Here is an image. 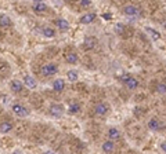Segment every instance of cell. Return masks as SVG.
Wrapping results in <instances>:
<instances>
[{"mask_svg": "<svg viewBox=\"0 0 166 154\" xmlns=\"http://www.w3.org/2000/svg\"><path fill=\"white\" fill-rule=\"evenodd\" d=\"M64 88H65V81H64L62 79L54 80V83H53V89H54V91H56V92H62Z\"/></svg>", "mask_w": 166, "mask_h": 154, "instance_id": "obj_12", "label": "cell"}, {"mask_svg": "<svg viewBox=\"0 0 166 154\" xmlns=\"http://www.w3.org/2000/svg\"><path fill=\"white\" fill-rule=\"evenodd\" d=\"M81 6L82 7H89V6H91V0H81Z\"/></svg>", "mask_w": 166, "mask_h": 154, "instance_id": "obj_26", "label": "cell"}, {"mask_svg": "<svg viewBox=\"0 0 166 154\" xmlns=\"http://www.w3.org/2000/svg\"><path fill=\"white\" fill-rule=\"evenodd\" d=\"M103 18L104 19H111V18H112V15H111V14H103Z\"/></svg>", "mask_w": 166, "mask_h": 154, "instance_id": "obj_29", "label": "cell"}, {"mask_svg": "<svg viewBox=\"0 0 166 154\" xmlns=\"http://www.w3.org/2000/svg\"><path fill=\"white\" fill-rule=\"evenodd\" d=\"M10 88L14 94H20V92H22V89H24V84H22L20 80H12L10 83Z\"/></svg>", "mask_w": 166, "mask_h": 154, "instance_id": "obj_8", "label": "cell"}, {"mask_svg": "<svg viewBox=\"0 0 166 154\" xmlns=\"http://www.w3.org/2000/svg\"><path fill=\"white\" fill-rule=\"evenodd\" d=\"M101 149H103V152H105V153H112L114 150H115V143L110 139V140H107V142L103 143Z\"/></svg>", "mask_w": 166, "mask_h": 154, "instance_id": "obj_15", "label": "cell"}, {"mask_svg": "<svg viewBox=\"0 0 166 154\" xmlns=\"http://www.w3.org/2000/svg\"><path fill=\"white\" fill-rule=\"evenodd\" d=\"M156 91H158L159 94H166V84H164V83H159V84L156 85Z\"/></svg>", "mask_w": 166, "mask_h": 154, "instance_id": "obj_24", "label": "cell"}, {"mask_svg": "<svg viewBox=\"0 0 166 154\" xmlns=\"http://www.w3.org/2000/svg\"><path fill=\"white\" fill-rule=\"evenodd\" d=\"M24 84L27 85L29 89H35L36 88V80H35L32 76H25L24 77Z\"/></svg>", "mask_w": 166, "mask_h": 154, "instance_id": "obj_14", "label": "cell"}, {"mask_svg": "<svg viewBox=\"0 0 166 154\" xmlns=\"http://www.w3.org/2000/svg\"><path fill=\"white\" fill-rule=\"evenodd\" d=\"M42 33H43V36H46V37H54L56 36V30L50 26L42 28Z\"/></svg>", "mask_w": 166, "mask_h": 154, "instance_id": "obj_21", "label": "cell"}, {"mask_svg": "<svg viewBox=\"0 0 166 154\" xmlns=\"http://www.w3.org/2000/svg\"><path fill=\"white\" fill-rule=\"evenodd\" d=\"M81 109H82L81 103H78V102H73V103L69 105V107H68V113H69V114H78L79 111H81Z\"/></svg>", "mask_w": 166, "mask_h": 154, "instance_id": "obj_18", "label": "cell"}, {"mask_svg": "<svg viewBox=\"0 0 166 154\" xmlns=\"http://www.w3.org/2000/svg\"><path fill=\"white\" fill-rule=\"evenodd\" d=\"M65 2H68V0H65Z\"/></svg>", "mask_w": 166, "mask_h": 154, "instance_id": "obj_31", "label": "cell"}, {"mask_svg": "<svg viewBox=\"0 0 166 154\" xmlns=\"http://www.w3.org/2000/svg\"><path fill=\"white\" fill-rule=\"evenodd\" d=\"M10 131H12V124L10 121H3L0 124V132L2 134H8Z\"/></svg>", "mask_w": 166, "mask_h": 154, "instance_id": "obj_17", "label": "cell"}, {"mask_svg": "<svg viewBox=\"0 0 166 154\" xmlns=\"http://www.w3.org/2000/svg\"><path fill=\"white\" fill-rule=\"evenodd\" d=\"M147 127H148L149 131H159L162 127H165V125L161 124V121L158 120V118H151V120L148 121V124H147Z\"/></svg>", "mask_w": 166, "mask_h": 154, "instance_id": "obj_6", "label": "cell"}, {"mask_svg": "<svg viewBox=\"0 0 166 154\" xmlns=\"http://www.w3.org/2000/svg\"><path fill=\"white\" fill-rule=\"evenodd\" d=\"M12 113H14L15 116H18V117H27V116L29 114V110H28L24 105L14 103L12 105Z\"/></svg>", "mask_w": 166, "mask_h": 154, "instance_id": "obj_4", "label": "cell"}, {"mask_svg": "<svg viewBox=\"0 0 166 154\" xmlns=\"http://www.w3.org/2000/svg\"><path fill=\"white\" fill-rule=\"evenodd\" d=\"M123 14L130 18H137L141 15V8L137 7L134 4H127L123 7Z\"/></svg>", "mask_w": 166, "mask_h": 154, "instance_id": "obj_2", "label": "cell"}, {"mask_svg": "<svg viewBox=\"0 0 166 154\" xmlns=\"http://www.w3.org/2000/svg\"><path fill=\"white\" fill-rule=\"evenodd\" d=\"M57 72H58V66H57V63H54V62L44 63V65L42 66V69H40L42 76H44V77L54 76Z\"/></svg>", "mask_w": 166, "mask_h": 154, "instance_id": "obj_1", "label": "cell"}, {"mask_svg": "<svg viewBox=\"0 0 166 154\" xmlns=\"http://www.w3.org/2000/svg\"><path fill=\"white\" fill-rule=\"evenodd\" d=\"M130 77H132V76H129V75H123L122 77H120V81H122V83H123V84H124V83H126V81H127V80H129V79H130Z\"/></svg>", "mask_w": 166, "mask_h": 154, "instance_id": "obj_27", "label": "cell"}, {"mask_svg": "<svg viewBox=\"0 0 166 154\" xmlns=\"http://www.w3.org/2000/svg\"><path fill=\"white\" fill-rule=\"evenodd\" d=\"M66 77H68V80L71 83H75L76 80H78L79 75H78V72H76V70H69V72L66 73Z\"/></svg>", "mask_w": 166, "mask_h": 154, "instance_id": "obj_23", "label": "cell"}, {"mask_svg": "<svg viewBox=\"0 0 166 154\" xmlns=\"http://www.w3.org/2000/svg\"><path fill=\"white\" fill-rule=\"evenodd\" d=\"M83 46H85V48H87V50H91V48H94L95 46H97V38L93 37V36L85 37V40H83Z\"/></svg>", "mask_w": 166, "mask_h": 154, "instance_id": "obj_9", "label": "cell"}, {"mask_svg": "<svg viewBox=\"0 0 166 154\" xmlns=\"http://www.w3.org/2000/svg\"><path fill=\"white\" fill-rule=\"evenodd\" d=\"M115 30H116V33H118V34H122L123 32H124V26H123L122 24H118L116 26H115Z\"/></svg>", "mask_w": 166, "mask_h": 154, "instance_id": "obj_25", "label": "cell"}, {"mask_svg": "<svg viewBox=\"0 0 166 154\" xmlns=\"http://www.w3.org/2000/svg\"><path fill=\"white\" fill-rule=\"evenodd\" d=\"M64 111H65V109H64V106L61 103H51L49 107V113L53 117H61Z\"/></svg>", "mask_w": 166, "mask_h": 154, "instance_id": "obj_3", "label": "cell"}, {"mask_svg": "<svg viewBox=\"0 0 166 154\" xmlns=\"http://www.w3.org/2000/svg\"><path fill=\"white\" fill-rule=\"evenodd\" d=\"M110 111V105L107 102H100L94 106V114L95 116H105Z\"/></svg>", "mask_w": 166, "mask_h": 154, "instance_id": "obj_5", "label": "cell"}, {"mask_svg": "<svg viewBox=\"0 0 166 154\" xmlns=\"http://www.w3.org/2000/svg\"><path fill=\"white\" fill-rule=\"evenodd\" d=\"M124 87H126L127 89H136L137 87H139V80L134 79V77H130V79L124 83Z\"/></svg>", "mask_w": 166, "mask_h": 154, "instance_id": "obj_16", "label": "cell"}, {"mask_svg": "<svg viewBox=\"0 0 166 154\" xmlns=\"http://www.w3.org/2000/svg\"><path fill=\"white\" fill-rule=\"evenodd\" d=\"M95 17H97V15H95L94 12H89V14L82 15L81 19H79V22H81V24H85V25L91 24V22H93L94 19H95Z\"/></svg>", "mask_w": 166, "mask_h": 154, "instance_id": "obj_11", "label": "cell"}, {"mask_svg": "<svg viewBox=\"0 0 166 154\" xmlns=\"http://www.w3.org/2000/svg\"><path fill=\"white\" fill-rule=\"evenodd\" d=\"M108 136H110L111 140H118V139H120V132L116 129V128H110Z\"/></svg>", "mask_w": 166, "mask_h": 154, "instance_id": "obj_20", "label": "cell"}, {"mask_svg": "<svg viewBox=\"0 0 166 154\" xmlns=\"http://www.w3.org/2000/svg\"><path fill=\"white\" fill-rule=\"evenodd\" d=\"M65 61L68 63H76L79 61V57H78V54L75 52V51H66L65 52Z\"/></svg>", "mask_w": 166, "mask_h": 154, "instance_id": "obj_10", "label": "cell"}, {"mask_svg": "<svg viewBox=\"0 0 166 154\" xmlns=\"http://www.w3.org/2000/svg\"><path fill=\"white\" fill-rule=\"evenodd\" d=\"M145 30L148 32L149 34H151L152 40H159V38H161V33H159L158 30H155V29H152V28H145Z\"/></svg>", "mask_w": 166, "mask_h": 154, "instance_id": "obj_22", "label": "cell"}, {"mask_svg": "<svg viewBox=\"0 0 166 154\" xmlns=\"http://www.w3.org/2000/svg\"><path fill=\"white\" fill-rule=\"evenodd\" d=\"M0 26H2V28H8V26H11V19H10V17H7L6 14H2V15H0Z\"/></svg>", "mask_w": 166, "mask_h": 154, "instance_id": "obj_19", "label": "cell"}, {"mask_svg": "<svg viewBox=\"0 0 166 154\" xmlns=\"http://www.w3.org/2000/svg\"><path fill=\"white\" fill-rule=\"evenodd\" d=\"M54 24L57 25V28H58L61 32H66V30L69 29L68 21H66V19H64V18H57V19H54Z\"/></svg>", "mask_w": 166, "mask_h": 154, "instance_id": "obj_7", "label": "cell"}, {"mask_svg": "<svg viewBox=\"0 0 166 154\" xmlns=\"http://www.w3.org/2000/svg\"><path fill=\"white\" fill-rule=\"evenodd\" d=\"M33 2H36V3H39V2H43V0H33Z\"/></svg>", "mask_w": 166, "mask_h": 154, "instance_id": "obj_30", "label": "cell"}, {"mask_svg": "<svg viewBox=\"0 0 166 154\" xmlns=\"http://www.w3.org/2000/svg\"><path fill=\"white\" fill-rule=\"evenodd\" d=\"M47 10H49V7H47L43 2H39L33 6V11L36 12V14H44V12H47Z\"/></svg>", "mask_w": 166, "mask_h": 154, "instance_id": "obj_13", "label": "cell"}, {"mask_svg": "<svg viewBox=\"0 0 166 154\" xmlns=\"http://www.w3.org/2000/svg\"><path fill=\"white\" fill-rule=\"evenodd\" d=\"M161 150L164 153H166V142H164V143H161Z\"/></svg>", "mask_w": 166, "mask_h": 154, "instance_id": "obj_28", "label": "cell"}]
</instances>
